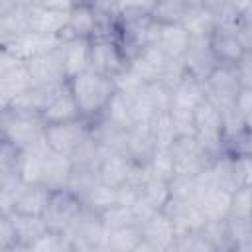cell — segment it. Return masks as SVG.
<instances>
[{"instance_id": "cell-1", "label": "cell", "mask_w": 252, "mask_h": 252, "mask_svg": "<svg viewBox=\"0 0 252 252\" xmlns=\"http://www.w3.org/2000/svg\"><path fill=\"white\" fill-rule=\"evenodd\" d=\"M69 89L81 108V114L89 120H96L116 93L112 77L100 75L93 69H87L69 79Z\"/></svg>"}, {"instance_id": "cell-2", "label": "cell", "mask_w": 252, "mask_h": 252, "mask_svg": "<svg viewBox=\"0 0 252 252\" xmlns=\"http://www.w3.org/2000/svg\"><path fill=\"white\" fill-rule=\"evenodd\" d=\"M2 140L10 142L14 148L28 150L41 140H45V120L41 114L32 112H16V110H2Z\"/></svg>"}, {"instance_id": "cell-3", "label": "cell", "mask_w": 252, "mask_h": 252, "mask_svg": "<svg viewBox=\"0 0 252 252\" xmlns=\"http://www.w3.org/2000/svg\"><path fill=\"white\" fill-rule=\"evenodd\" d=\"M106 226L102 222L100 213L89 209L83 205L79 215L73 219V222L63 230L67 240L71 242V250H104L106 242Z\"/></svg>"}, {"instance_id": "cell-4", "label": "cell", "mask_w": 252, "mask_h": 252, "mask_svg": "<svg viewBox=\"0 0 252 252\" xmlns=\"http://www.w3.org/2000/svg\"><path fill=\"white\" fill-rule=\"evenodd\" d=\"M195 138L199 140L201 148L211 156L217 158L224 152V122L219 108L209 102L207 98L195 108Z\"/></svg>"}, {"instance_id": "cell-5", "label": "cell", "mask_w": 252, "mask_h": 252, "mask_svg": "<svg viewBox=\"0 0 252 252\" xmlns=\"http://www.w3.org/2000/svg\"><path fill=\"white\" fill-rule=\"evenodd\" d=\"M93 132V120L81 116L77 120L59 122V124H47L45 128V142L51 150L71 156Z\"/></svg>"}, {"instance_id": "cell-6", "label": "cell", "mask_w": 252, "mask_h": 252, "mask_svg": "<svg viewBox=\"0 0 252 252\" xmlns=\"http://www.w3.org/2000/svg\"><path fill=\"white\" fill-rule=\"evenodd\" d=\"M128 63L126 53L116 35H98L91 39V67L93 71L114 77Z\"/></svg>"}, {"instance_id": "cell-7", "label": "cell", "mask_w": 252, "mask_h": 252, "mask_svg": "<svg viewBox=\"0 0 252 252\" xmlns=\"http://www.w3.org/2000/svg\"><path fill=\"white\" fill-rule=\"evenodd\" d=\"M142 232V242L138 244V250H148V252H161V250H171L173 242L177 238V230L171 222V219L163 211H156L150 219H146L140 224Z\"/></svg>"}, {"instance_id": "cell-8", "label": "cell", "mask_w": 252, "mask_h": 252, "mask_svg": "<svg viewBox=\"0 0 252 252\" xmlns=\"http://www.w3.org/2000/svg\"><path fill=\"white\" fill-rule=\"evenodd\" d=\"M169 150H171L173 159H175V173H181V175L195 177L213 159L201 148V144L195 136H177Z\"/></svg>"}, {"instance_id": "cell-9", "label": "cell", "mask_w": 252, "mask_h": 252, "mask_svg": "<svg viewBox=\"0 0 252 252\" xmlns=\"http://www.w3.org/2000/svg\"><path fill=\"white\" fill-rule=\"evenodd\" d=\"M81 209H83L81 197H77L67 187L57 189L51 193V199H49V205L43 213V219L51 230L63 232V230H67V226L73 222V219L79 215Z\"/></svg>"}, {"instance_id": "cell-10", "label": "cell", "mask_w": 252, "mask_h": 252, "mask_svg": "<svg viewBox=\"0 0 252 252\" xmlns=\"http://www.w3.org/2000/svg\"><path fill=\"white\" fill-rule=\"evenodd\" d=\"M67 37L63 35H55V33H35V32H26L20 37L8 41L2 45V49L10 51L12 55H16L22 61H30L32 57L51 51L55 47H59Z\"/></svg>"}, {"instance_id": "cell-11", "label": "cell", "mask_w": 252, "mask_h": 252, "mask_svg": "<svg viewBox=\"0 0 252 252\" xmlns=\"http://www.w3.org/2000/svg\"><path fill=\"white\" fill-rule=\"evenodd\" d=\"M63 45V43H61ZM55 47L51 51L39 53L35 57H32L28 63V69L33 77V83L37 85H49V83H65L67 79V71H65V61H63V49Z\"/></svg>"}, {"instance_id": "cell-12", "label": "cell", "mask_w": 252, "mask_h": 252, "mask_svg": "<svg viewBox=\"0 0 252 252\" xmlns=\"http://www.w3.org/2000/svg\"><path fill=\"white\" fill-rule=\"evenodd\" d=\"M161 211L171 219L177 234H187V232L201 230L207 222V219L203 217L199 207L193 201H187V199L169 197V201L165 203V207Z\"/></svg>"}, {"instance_id": "cell-13", "label": "cell", "mask_w": 252, "mask_h": 252, "mask_svg": "<svg viewBox=\"0 0 252 252\" xmlns=\"http://www.w3.org/2000/svg\"><path fill=\"white\" fill-rule=\"evenodd\" d=\"M183 61L187 71L201 81H205L213 73V69L219 65V59L211 49L209 37H191L189 47L183 55Z\"/></svg>"}, {"instance_id": "cell-14", "label": "cell", "mask_w": 252, "mask_h": 252, "mask_svg": "<svg viewBox=\"0 0 252 252\" xmlns=\"http://www.w3.org/2000/svg\"><path fill=\"white\" fill-rule=\"evenodd\" d=\"M32 85H33V77H32L26 61H20L18 65H14L10 69L0 71V104H2V108H8Z\"/></svg>"}, {"instance_id": "cell-15", "label": "cell", "mask_w": 252, "mask_h": 252, "mask_svg": "<svg viewBox=\"0 0 252 252\" xmlns=\"http://www.w3.org/2000/svg\"><path fill=\"white\" fill-rule=\"evenodd\" d=\"M98 32V14L96 8L87 0H77L69 10V22L65 37H89L93 39Z\"/></svg>"}, {"instance_id": "cell-16", "label": "cell", "mask_w": 252, "mask_h": 252, "mask_svg": "<svg viewBox=\"0 0 252 252\" xmlns=\"http://www.w3.org/2000/svg\"><path fill=\"white\" fill-rule=\"evenodd\" d=\"M238 28H220L217 26L215 32L209 37L211 49L215 53V57L219 59V63H228V65H236L242 57H244V47L238 39L236 33Z\"/></svg>"}, {"instance_id": "cell-17", "label": "cell", "mask_w": 252, "mask_h": 252, "mask_svg": "<svg viewBox=\"0 0 252 252\" xmlns=\"http://www.w3.org/2000/svg\"><path fill=\"white\" fill-rule=\"evenodd\" d=\"M67 22H69V12L49 10V8H43V6H37V4L28 6V26H30V32H35V33H55V35H63L65 37Z\"/></svg>"}, {"instance_id": "cell-18", "label": "cell", "mask_w": 252, "mask_h": 252, "mask_svg": "<svg viewBox=\"0 0 252 252\" xmlns=\"http://www.w3.org/2000/svg\"><path fill=\"white\" fill-rule=\"evenodd\" d=\"M167 61V55L154 43L138 49L130 59H128V65L140 75V79L144 83H152V81H158L161 71H163V65Z\"/></svg>"}, {"instance_id": "cell-19", "label": "cell", "mask_w": 252, "mask_h": 252, "mask_svg": "<svg viewBox=\"0 0 252 252\" xmlns=\"http://www.w3.org/2000/svg\"><path fill=\"white\" fill-rule=\"evenodd\" d=\"M73 173V161L71 156L59 154L55 150H49L45 154V161H43V175H41V183L45 187H49L51 191L57 189H65L69 179Z\"/></svg>"}, {"instance_id": "cell-20", "label": "cell", "mask_w": 252, "mask_h": 252, "mask_svg": "<svg viewBox=\"0 0 252 252\" xmlns=\"http://www.w3.org/2000/svg\"><path fill=\"white\" fill-rule=\"evenodd\" d=\"M191 35L183 28V24H159L156 32L154 45H158L167 57H183L189 47Z\"/></svg>"}, {"instance_id": "cell-21", "label": "cell", "mask_w": 252, "mask_h": 252, "mask_svg": "<svg viewBox=\"0 0 252 252\" xmlns=\"http://www.w3.org/2000/svg\"><path fill=\"white\" fill-rule=\"evenodd\" d=\"M193 203L199 207V211L207 220H222L228 219L230 215L232 193L226 189H207V191H199Z\"/></svg>"}, {"instance_id": "cell-22", "label": "cell", "mask_w": 252, "mask_h": 252, "mask_svg": "<svg viewBox=\"0 0 252 252\" xmlns=\"http://www.w3.org/2000/svg\"><path fill=\"white\" fill-rule=\"evenodd\" d=\"M8 217L14 224V230H16L22 252H30V246L49 228L43 215H26V213L12 211V213H8Z\"/></svg>"}, {"instance_id": "cell-23", "label": "cell", "mask_w": 252, "mask_h": 252, "mask_svg": "<svg viewBox=\"0 0 252 252\" xmlns=\"http://www.w3.org/2000/svg\"><path fill=\"white\" fill-rule=\"evenodd\" d=\"M67 79L87 71L91 67V39L89 37H67L61 45Z\"/></svg>"}, {"instance_id": "cell-24", "label": "cell", "mask_w": 252, "mask_h": 252, "mask_svg": "<svg viewBox=\"0 0 252 252\" xmlns=\"http://www.w3.org/2000/svg\"><path fill=\"white\" fill-rule=\"evenodd\" d=\"M49 144L45 140H41L39 144L22 150L20 152V159H18V173L20 177L32 185V183H41V175H43V161H45V154L49 152Z\"/></svg>"}, {"instance_id": "cell-25", "label": "cell", "mask_w": 252, "mask_h": 252, "mask_svg": "<svg viewBox=\"0 0 252 252\" xmlns=\"http://www.w3.org/2000/svg\"><path fill=\"white\" fill-rule=\"evenodd\" d=\"M154 152H156V144H154L150 124H134L128 130L126 156L136 163H148Z\"/></svg>"}, {"instance_id": "cell-26", "label": "cell", "mask_w": 252, "mask_h": 252, "mask_svg": "<svg viewBox=\"0 0 252 252\" xmlns=\"http://www.w3.org/2000/svg\"><path fill=\"white\" fill-rule=\"evenodd\" d=\"M134 163L136 161H132L126 154H108L98 165V179L102 183L118 187L130 179Z\"/></svg>"}, {"instance_id": "cell-27", "label": "cell", "mask_w": 252, "mask_h": 252, "mask_svg": "<svg viewBox=\"0 0 252 252\" xmlns=\"http://www.w3.org/2000/svg\"><path fill=\"white\" fill-rule=\"evenodd\" d=\"M81 108L71 93V89L67 87L43 112L41 118L45 120V124H59V122H69V120H77L81 118Z\"/></svg>"}, {"instance_id": "cell-28", "label": "cell", "mask_w": 252, "mask_h": 252, "mask_svg": "<svg viewBox=\"0 0 252 252\" xmlns=\"http://www.w3.org/2000/svg\"><path fill=\"white\" fill-rule=\"evenodd\" d=\"M205 98V81L193 77L191 73H187L185 79L173 89V106L177 108L195 110Z\"/></svg>"}, {"instance_id": "cell-29", "label": "cell", "mask_w": 252, "mask_h": 252, "mask_svg": "<svg viewBox=\"0 0 252 252\" xmlns=\"http://www.w3.org/2000/svg\"><path fill=\"white\" fill-rule=\"evenodd\" d=\"M98 118H104L106 122H110V124H114V126H118V128L130 130V128L136 124L134 114H132L130 94H126V93H122V91H116Z\"/></svg>"}, {"instance_id": "cell-30", "label": "cell", "mask_w": 252, "mask_h": 252, "mask_svg": "<svg viewBox=\"0 0 252 252\" xmlns=\"http://www.w3.org/2000/svg\"><path fill=\"white\" fill-rule=\"evenodd\" d=\"M51 189L45 187L43 183H32L26 185V189L22 191V195L16 201L14 211L18 213H26V215H43L49 199H51Z\"/></svg>"}, {"instance_id": "cell-31", "label": "cell", "mask_w": 252, "mask_h": 252, "mask_svg": "<svg viewBox=\"0 0 252 252\" xmlns=\"http://www.w3.org/2000/svg\"><path fill=\"white\" fill-rule=\"evenodd\" d=\"M181 24L191 37H211V33L217 28V18L213 12H209L207 8L197 4V6H191L187 10Z\"/></svg>"}, {"instance_id": "cell-32", "label": "cell", "mask_w": 252, "mask_h": 252, "mask_svg": "<svg viewBox=\"0 0 252 252\" xmlns=\"http://www.w3.org/2000/svg\"><path fill=\"white\" fill-rule=\"evenodd\" d=\"M26 181L20 177L18 169H6L0 171V213L8 215L14 211L18 197L26 189Z\"/></svg>"}, {"instance_id": "cell-33", "label": "cell", "mask_w": 252, "mask_h": 252, "mask_svg": "<svg viewBox=\"0 0 252 252\" xmlns=\"http://www.w3.org/2000/svg\"><path fill=\"white\" fill-rule=\"evenodd\" d=\"M140 242H142V232H140L138 224H128V226H120V228H108L106 230L104 250H110V252H136Z\"/></svg>"}, {"instance_id": "cell-34", "label": "cell", "mask_w": 252, "mask_h": 252, "mask_svg": "<svg viewBox=\"0 0 252 252\" xmlns=\"http://www.w3.org/2000/svg\"><path fill=\"white\" fill-rule=\"evenodd\" d=\"M26 32H30L28 6H18V8H12L4 14H0V45L20 37Z\"/></svg>"}, {"instance_id": "cell-35", "label": "cell", "mask_w": 252, "mask_h": 252, "mask_svg": "<svg viewBox=\"0 0 252 252\" xmlns=\"http://www.w3.org/2000/svg\"><path fill=\"white\" fill-rule=\"evenodd\" d=\"M150 130H152V136H154L156 150H169L173 146L175 138H177L171 116H169V110L167 112H156V116L150 122Z\"/></svg>"}, {"instance_id": "cell-36", "label": "cell", "mask_w": 252, "mask_h": 252, "mask_svg": "<svg viewBox=\"0 0 252 252\" xmlns=\"http://www.w3.org/2000/svg\"><path fill=\"white\" fill-rule=\"evenodd\" d=\"M191 6H197V4H193L191 0H158L152 12V18L159 24H175V22L181 24L183 16Z\"/></svg>"}, {"instance_id": "cell-37", "label": "cell", "mask_w": 252, "mask_h": 252, "mask_svg": "<svg viewBox=\"0 0 252 252\" xmlns=\"http://www.w3.org/2000/svg\"><path fill=\"white\" fill-rule=\"evenodd\" d=\"M140 197L152 205L156 211H161L165 207V203L169 201L171 193H169V181L159 179L156 175H152L142 187H140Z\"/></svg>"}, {"instance_id": "cell-38", "label": "cell", "mask_w": 252, "mask_h": 252, "mask_svg": "<svg viewBox=\"0 0 252 252\" xmlns=\"http://www.w3.org/2000/svg\"><path fill=\"white\" fill-rule=\"evenodd\" d=\"M83 205H87L89 209H93L96 213L110 209L112 205H116V187L102 183V181H96L91 187V191L83 197Z\"/></svg>"}, {"instance_id": "cell-39", "label": "cell", "mask_w": 252, "mask_h": 252, "mask_svg": "<svg viewBox=\"0 0 252 252\" xmlns=\"http://www.w3.org/2000/svg\"><path fill=\"white\" fill-rule=\"evenodd\" d=\"M232 250H252V217H228Z\"/></svg>"}, {"instance_id": "cell-40", "label": "cell", "mask_w": 252, "mask_h": 252, "mask_svg": "<svg viewBox=\"0 0 252 252\" xmlns=\"http://www.w3.org/2000/svg\"><path fill=\"white\" fill-rule=\"evenodd\" d=\"M201 232L211 242L213 250H232V238H230V232H228L226 219H222V220H207L205 226L201 228Z\"/></svg>"}, {"instance_id": "cell-41", "label": "cell", "mask_w": 252, "mask_h": 252, "mask_svg": "<svg viewBox=\"0 0 252 252\" xmlns=\"http://www.w3.org/2000/svg\"><path fill=\"white\" fill-rule=\"evenodd\" d=\"M130 102H132V114H134L136 124H150L152 118L156 116V108L148 94V83L130 94Z\"/></svg>"}, {"instance_id": "cell-42", "label": "cell", "mask_w": 252, "mask_h": 252, "mask_svg": "<svg viewBox=\"0 0 252 252\" xmlns=\"http://www.w3.org/2000/svg\"><path fill=\"white\" fill-rule=\"evenodd\" d=\"M96 181H100L98 179V169H94V167H75L73 165V173H71V179L67 183V189L73 191L83 201V197L91 191V187Z\"/></svg>"}, {"instance_id": "cell-43", "label": "cell", "mask_w": 252, "mask_h": 252, "mask_svg": "<svg viewBox=\"0 0 252 252\" xmlns=\"http://www.w3.org/2000/svg\"><path fill=\"white\" fill-rule=\"evenodd\" d=\"M30 252H73V250H71V242L67 240V236L63 232L47 228L30 246Z\"/></svg>"}, {"instance_id": "cell-44", "label": "cell", "mask_w": 252, "mask_h": 252, "mask_svg": "<svg viewBox=\"0 0 252 252\" xmlns=\"http://www.w3.org/2000/svg\"><path fill=\"white\" fill-rule=\"evenodd\" d=\"M158 0H116V16L118 22L134 20L142 16H152Z\"/></svg>"}, {"instance_id": "cell-45", "label": "cell", "mask_w": 252, "mask_h": 252, "mask_svg": "<svg viewBox=\"0 0 252 252\" xmlns=\"http://www.w3.org/2000/svg\"><path fill=\"white\" fill-rule=\"evenodd\" d=\"M148 165H150L152 175H156L159 179L169 181L175 175V159H173L171 150H156L154 156L150 158Z\"/></svg>"}, {"instance_id": "cell-46", "label": "cell", "mask_w": 252, "mask_h": 252, "mask_svg": "<svg viewBox=\"0 0 252 252\" xmlns=\"http://www.w3.org/2000/svg\"><path fill=\"white\" fill-rule=\"evenodd\" d=\"M100 217H102V222L106 228H120V226H128V224H138L136 217L132 213V207L118 205V203L112 205L110 209L102 211Z\"/></svg>"}, {"instance_id": "cell-47", "label": "cell", "mask_w": 252, "mask_h": 252, "mask_svg": "<svg viewBox=\"0 0 252 252\" xmlns=\"http://www.w3.org/2000/svg\"><path fill=\"white\" fill-rule=\"evenodd\" d=\"M171 250H189V252H215L211 242L205 238L201 230L187 232V234H177L173 248Z\"/></svg>"}, {"instance_id": "cell-48", "label": "cell", "mask_w": 252, "mask_h": 252, "mask_svg": "<svg viewBox=\"0 0 252 252\" xmlns=\"http://www.w3.org/2000/svg\"><path fill=\"white\" fill-rule=\"evenodd\" d=\"M187 67H185V61L183 57H167L165 65H163V71L159 75L158 81H161L163 85H167L169 89H175L187 75Z\"/></svg>"}, {"instance_id": "cell-49", "label": "cell", "mask_w": 252, "mask_h": 252, "mask_svg": "<svg viewBox=\"0 0 252 252\" xmlns=\"http://www.w3.org/2000/svg\"><path fill=\"white\" fill-rule=\"evenodd\" d=\"M148 94L152 98V104L156 112H167L173 106V89L163 85L161 81H152L148 83Z\"/></svg>"}, {"instance_id": "cell-50", "label": "cell", "mask_w": 252, "mask_h": 252, "mask_svg": "<svg viewBox=\"0 0 252 252\" xmlns=\"http://www.w3.org/2000/svg\"><path fill=\"white\" fill-rule=\"evenodd\" d=\"M173 128L177 136H195V110H187V108H177L171 106L169 110Z\"/></svg>"}, {"instance_id": "cell-51", "label": "cell", "mask_w": 252, "mask_h": 252, "mask_svg": "<svg viewBox=\"0 0 252 252\" xmlns=\"http://www.w3.org/2000/svg\"><path fill=\"white\" fill-rule=\"evenodd\" d=\"M112 81H114V87H116V91H122V93H126V94H132V93H136L138 89H142L146 83L140 79V75L126 63L114 77H112Z\"/></svg>"}, {"instance_id": "cell-52", "label": "cell", "mask_w": 252, "mask_h": 252, "mask_svg": "<svg viewBox=\"0 0 252 252\" xmlns=\"http://www.w3.org/2000/svg\"><path fill=\"white\" fill-rule=\"evenodd\" d=\"M169 193H171V197H175V199H187V201H193L195 195H197V183H195V177L175 173V175L169 179Z\"/></svg>"}, {"instance_id": "cell-53", "label": "cell", "mask_w": 252, "mask_h": 252, "mask_svg": "<svg viewBox=\"0 0 252 252\" xmlns=\"http://www.w3.org/2000/svg\"><path fill=\"white\" fill-rule=\"evenodd\" d=\"M228 217H252V187H240L232 193Z\"/></svg>"}, {"instance_id": "cell-54", "label": "cell", "mask_w": 252, "mask_h": 252, "mask_svg": "<svg viewBox=\"0 0 252 252\" xmlns=\"http://www.w3.org/2000/svg\"><path fill=\"white\" fill-rule=\"evenodd\" d=\"M0 250H6V252H18L20 250L16 230H14V224H12L8 215H0Z\"/></svg>"}, {"instance_id": "cell-55", "label": "cell", "mask_w": 252, "mask_h": 252, "mask_svg": "<svg viewBox=\"0 0 252 252\" xmlns=\"http://www.w3.org/2000/svg\"><path fill=\"white\" fill-rule=\"evenodd\" d=\"M236 114L246 130H252V87H242L236 96Z\"/></svg>"}, {"instance_id": "cell-56", "label": "cell", "mask_w": 252, "mask_h": 252, "mask_svg": "<svg viewBox=\"0 0 252 252\" xmlns=\"http://www.w3.org/2000/svg\"><path fill=\"white\" fill-rule=\"evenodd\" d=\"M234 171H236L238 189L240 187H252V154L234 156Z\"/></svg>"}, {"instance_id": "cell-57", "label": "cell", "mask_w": 252, "mask_h": 252, "mask_svg": "<svg viewBox=\"0 0 252 252\" xmlns=\"http://www.w3.org/2000/svg\"><path fill=\"white\" fill-rule=\"evenodd\" d=\"M140 197V187L126 181L122 185L116 187V203L118 205H126V207H132Z\"/></svg>"}, {"instance_id": "cell-58", "label": "cell", "mask_w": 252, "mask_h": 252, "mask_svg": "<svg viewBox=\"0 0 252 252\" xmlns=\"http://www.w3.org/2000/svg\"><path fill=\"white\" fill-rule=\"evenodd\" d=\"M236 69H238L242 87H252V51L244 53V57L236 63Z\"/></svg>"}, {"instance_id": "cell-59", "label": "cell", "mask_w": 252, "mask_h": 252, "mask_svg": "<svg viewBox=\"0 0 252 252\" xmlns=\"http://www.w3.org/2000/svg\"><path fill=\"white\" fill-rule=\"evenodd\" d=\"M236 33H238V39H240L244 51L250 53L252 51V20H242Z\"/></svg>"}, {"instance_id": "cell-60", "label": "cell", "mask_w": 252, "mask_h": 252, "mask_svg": "<svg viewBox=\"0 0 252 252\" xmlns=\"http://www.w3.org/2000/svg\"><path fill=\"white\" fill-rule=\"evenodd\" d=\"M77 0H33V4L49 8V10H61V12H69L75 6Z\"/></svg>"}, {"instance_id": "cell-61", "label": "cell", "mask_w": 252, "mask_h": 252, "mask_svg": "<svg viewBox=\"0 0 252 252\" xmlns=\"http://www.w3.org/2000/svg\"><path fill=\"white\" fill-rule=\"evenodd\" d=\"M228 6H230L240 18H244V16L250 12V8H252V0H228Z\"/></svg>"}, {"instance_id": "cell-62", "label": "cell", "mask_w": 252, "mask_h": 252, "mask_svg": "<svg viewBox=\"0 0 252 252\" xmlns=\"http://www.w3.org/2000/svg\"><path fill=\"white\" fill-rule=\"evenodd\" d=\"M201 6L207 8L213 14H219L224 8H228V0H201Z\"/></svg>"}, {"instance_id": "cell-63", "label": "cell", "mask_w": 252, "mask_h": 252, "mask_svg": "<svg viewBox=\"0 0 252 252\" xmlns=\"http://www.w3.org/2000/svg\"><path fill=\"white\" fill-rule=\"evenodd\" d=\"M33 0H0V14L12 10V8H18V6H32Z\"/></svg>"}, {"instance_id": "cell-64", "label": "cell", "mask_w": 252, "mask_h": 252, "mask_svg": "<svg viewBox=\"0 0 252 252\" xmlns=\"http://www.w3.org/2000/svg\"><path fill=\"white\" fill-rule=\"evenodd\" d=\"M87 2H94V0H87Z\"/></svg>"}]
</instances>
